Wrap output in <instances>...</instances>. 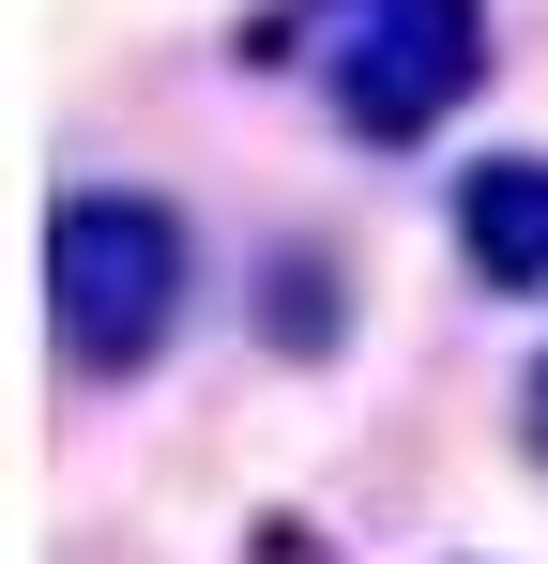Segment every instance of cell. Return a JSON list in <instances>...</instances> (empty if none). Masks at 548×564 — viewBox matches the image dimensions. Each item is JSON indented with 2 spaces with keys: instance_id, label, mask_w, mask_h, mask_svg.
I'll list each match as a JSON object with an SVG mask.
<instances>
[{
  "instance_id": "obj_1",
  "label": "cell",
  "mask_w": 548,
  "mask_h": 564,
  "mask_svg": "<svg viewBox=\"0 0 548 564\" xmlns=\"http://www.w3.org/2000/svg\"><path fill=\"white\" fill-rule=\"evenodd\" d=\"M198 305V229L153 184H77L46 214V336L77 381H138Z\"/></svg>"
},
{
  "instance_id": "obj_2",
  "label": "cell",
  "mask_w": 548,
  "mask_h": 564,
  "mask_svg": "<svg viewBox=\"0 0 548 564\" xmlns=\"http://www.w3.org/2000/svg\"><path fill=\"white\" fill-rule=\"evenodd\" d=\"M487 77V0H320V107L365 153L442 138Z\"/></svg>"
},
{
  "instance_id": "obj_3",
  "label": "cell",
  "mask_w": 548,
  "mask_h": 564,
  "mask_svg": "<svg viewBox=\"0 0 548 564\" xmlns=\"http://www.w3.org/2000/svg\"><path fill=\"white\" fill-rule=\"evenodd\" d=\"M457 260L503 305H548V153H472L457 169Z\"/></svg>"
},
{
  "instance_id": "obj_4",
  "label": "cell",
  "mask_w": 548,
  "mask_h": 564,
  "mask_svg": "<svg viewBox=\"0 0 548 564\" xmlns=\"http://www.w3.org/2000/svg\"><path fill=\"white\" fill-rule=\"evenodd\" d=\"M260 290H274V305H260V336H274V351H336V260H320V245H289Z\"/></svg>"
},
{
  "instance_id": "obj_5",
  "label": "cell",
  "mask_w": 548,
  "mask_h": 564,
  "mask_svg": "<svg viewBox=\"0 0 548 564\" xmlns=\"http://www.w3.org/2000/svg\"><path fill=\"white\" fill-rule=\"evenodd\" d=\"M518 427H534V473H548V351H534V381H518Z\"/></svg>"
}]
</instances>
